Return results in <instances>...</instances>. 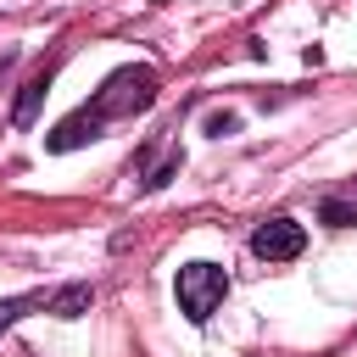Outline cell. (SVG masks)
<instances>
[{
    "label": "cell",
    "mask_w": 357,
    "mask_h": 357,
    "mask_svg": "<svg viewBox=\"0 0 357 357\" xmlns=\"http://www.w3.org/2000/svg\"><path fill=\"white\" fill-rule=\"evenodd\" d=\"M151 100H156V73H151V67H117V73L100 84V95L89 100V112H95L100 123H112V117L145 112Z\"/></svg>",
    "instance_id": "1"
},
{
    "label": "cell",
    "mask_w": 357,
    "mask_h": 357,
    "mask_svg": "<svg viewBox=\"0 0 357 357\" xmlns=\"http://www.w3.org/2000/svg\"><path fill=\"white\" fill-rule=\"evenodd\" d=\"M229 296V273L218 262H184L178 268V312L190 324H206Z\"/></svg>",
    "instance_id": "2"
},
{
    "label": "cell",
    "mask_w": 357,
    "mask_h": 357,
    "mask_svg": "<svg viewBox=\"0 0 357 357\" xmlns=\"http://www.w3.org/2000/svg\"><path fill=\"white\" fill-rule=\"evenodd\" d=\"M251 251H257L262 262H296V257L307 251V229H301L296 218H268V223H257Z\"/></svg>",
    "instance_id": "3"
},
{
    "label": "cell",
    "mask_w": 357,
    "mask_h": 357,
    "mask_svg": "<svg viewBox=\"0 0 357 357\" xmlns=\"http://www.w3.org/2000/svg\"><path fill=\"white\" fill-rule=\"evenodd\" d=\"M324 223H329V229H351V223H357V206H351V201H324Z\"/></svg>",
    "instance_id": "7"
},
{
    "label": "cell",
    "mask_w": 357,
    "mask_h": 357,
    "mask_svg": "<svg viewBox=\"0 0 357 357\" xmlns=\"http://www.w3.org/2000/svg\"><path fill=\"white\" fill-rule=\"evenodd\" d=\"M89 301H95L89 284H67V290L50 296V312H56V318H78V312H89Z\"/></svg>",
    "instance_id": "6"
},
{
    "label": "cell",
    "mask_w": 357,
    "mask_h": 357,
    "mask_svg": "<svg viewBox=\"0 0 357 357\" xmlns=\"http://www.w3.org/2000/svg\"><path fill=\"white\" fill-rule=\"evenodd\" d=\"M234 128H240L234 112H212V117H206V134H212V139H223V134H234Z\"/></svg>",
    "instance_id": "8"
},
{
    "label": "cell",
    "mask_w": 357,
    "mask_h": 357,
    "mask_svg": "<svg viewBox=\"0 0 357 357\" xmlns=\"http://www.w3.org/2000/svg\"><path fill=\"white\" fill-rule=\"evenodd\" d=\"M50 78H56V67H39L28 84H22V95H17V106H11V117L28 128L33 123V112H39V100H45V89H50Z\"/></svg>",
    "instance_id": "5"
},
{
    "label": "cell",
    "mask_w": 357,
    "mask_h": 357,
    "mask_svg": "<svg viewBox=\"0 0 357 357\" xmlns=\"http://www.w3.org/2000/svg\"><path fill=\"white\" fill-rule=\"evenodd\" d=\"M100 128H106V123H100V117H95L89 106H78L73 117H61V123L50 128V139H45V145H50V151H78V145L100 139Z\"/></svg>",
    "instance_id": "4"
}]
</instances>
